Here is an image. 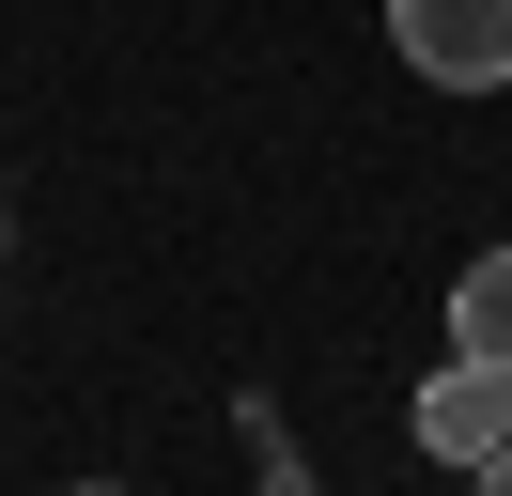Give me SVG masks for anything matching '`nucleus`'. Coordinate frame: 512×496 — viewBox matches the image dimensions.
<instances>
[{"instance_id":"f257e3e1","label":"nucleus","mask_w":512,"mask_h":496,"mask_svg":"<svg viewBox=\"0 0 512 496\" xmlns=\"http://www.w3.org/2000/svg\"><path fill=\"white\" fill-rule=\"evenodd\" d=\"M388 47L435 93H512V0H388Z\"/></svg>"},{"instance_id":"f03ea898","label":"nucleus","mask_w":512,"mask_h":496,"mask_svg":"<svg viewBox=\"0 0 512 496\" xmlns=\"http://www.w3.org/2000/svg\"><path fill=\"white\" fill-rule=\"evenodd\" d=\"M419 450H435L450 481L497 465V450H512V372H497V357H450L435 388H419Z\"/></svg>"},{"instance_id":"7ed1b4c3","label":"nucleus","mask_w":512,"mask_h":496,"mask_svg":"<svg viewBox=\"0 0 512 496\" xmlns=\"http://www.w3.org/2000/svg\"><path fill=\"white\" fill-rule=\"evenodd\" d=\"M450 357H497V372H512V248L450 264Z\"/></svg>"},{"instance_id":"20e7f679","label":"nucleus","mask_w":512,"mask_h":496,"mask_svg":"<svg viewBox=\"0 0 512 496\" xmlns=\"http://www.w3.org/2000/svg\"><path fill=\"white\" fill-rule=\"evenodd\" d=\"M466 496H512V450H497V465H466Z\"/></svg>"},{"instance_id":"39448f33","label":"nucleus","mask_w":512,"mask_h":496,"mask_svg":"<svg viewBox=\"0 0 512 496\" xmlns=\"http://www.w3.org/2000/svg\"><path fill=\"white\" fill-rule=\"evenodd\" d=\"M78 496H125V481H78Z\"/></svg>"},{"instance_id":"423d86ee","label":"nucleus","mask_w":512,"mask_h":496,"mask_svg":"<svg viewBox=\"0 0 512 496\" xmlns=\"http://www.w3.org/2000/svg\"><path fill=\"white\" fill-rule=\"evenodd\" d=\"M0 248H16V217H0Z\"/></svg>"}]
</instances>
